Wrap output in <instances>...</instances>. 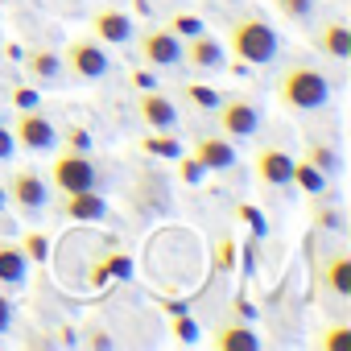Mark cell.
Returning a JSON list of instances; mask_svg holds the SVG:
<instances>
[{"instance_id": "obj_9", "label": "cell", "mask_w": 351, "mask_h": 351, "mask_svg": "<svg viewBox=\"0 0 351 351\" xmlns=\"http://www.w3.org/2000/svg\"><path fill=\"white\" fill-rule=\"evenodd\" d=\"M136 116H141V124L153 128V132H165V128L178 124V108H173V99H169L165 91H157V87H149V91L136 95Z\"/></svg>"}, {"instance_id": "obj_37", "label": "cell", "mask_w": 351, "mask_h": 351, "mask_svg": "<svg viewBox=\"0 0 351 351\" xmlns=\"http://www.w3.org/2000/svg\"><path fill=\"white\" fill-rule=\"evenodd\" d=\"M58 343H62V347H75V343H79L75 326H58Z\"/></svg>"}, {"instance_id": "obj_21", "label": "cell", "mask_w": 351, "mask_h": 351, "mask_svg": "<svg viewBox=\"0 0 351 351\" xmlns=\"http://www.w3.org/2000/svg\"><path fill=\"white\" fill-rule=\"evenodd\" d=\"M306 161H310V165H318L322 173H335V169L343 165L339 149H335V145H326V141H310V145H306Z\"/></svg>"}, {"instance_id": "obj_24", "label": "cell", "mask_w": 351, "mask_h": 351, "mask_svg": "<svg viewBox=\"0 0 351 351\" xmlns=\"http://www.w3.org/2000/svg\"><path fill=\"white\" fill-rule=\"evenodd\" d=\"M21 252L29 256V265H42L46 252H50V240H46L42 232H25V236H21Z\"/></svg>"}, {"instance_id": "obj_22", "label": "cell", "mask_w": 351, "mask_h": 351, "mask_svg": "<svg viewBox=\"0 0 351 351\" xmlns=\"http://www.w3.org/2000/svg\"><path fill=\"white\" fill-rule=\"evenodd\" d=\"M318 199V207H314V228L318 232H343V211L330 203V199H322V195H314Z\"/></svg>"}, {"instance_id": "obj_19", "label": "cell", "mask_w": 351, "mask_h": 351, "mask_svg": "<svg viewBox=\"0 0 351 351\" xmlns=\"http://www.w3.org/2000/svg\"><path fill=\"white\" fill-rule=\"evenodd\" d=\"M25 71L38 79V83H54L58 75H62V54H54V50H29L25 54Z\"/></svg>"}, {"instance_id": "obj_11", "label": "cell", "mask_w": 351, "mask_h": 351, "mask_svg": "<svg viewBox=\"0 0 351 351\" xmlns=\"http://www.w3.org/2000/svg\"><path fill=\"white\" fill-rule=\"evenodd\" d=\"M132 17L124 13V9H95V17H91V38H99L104 46H124V42H132Z\"/></svg>"}, {"instance_id": "obj_6", "label": "cell", "mask_w": 351, "mask_h": 351, "mask_svg": "<svg viewBox=\"0 0 351 351\" xmlns=\"http://www.w3.org/2000/svg\"><path fill=\"white\" fill-rule=\"evenodd\" d=\"M62 66L75 75V79H104L108 75V50H104V42L99 38H71V46H66V54H62Z\"/></svg>"}, {"instance_id": "obj_28", "label": "cell", "mask_w": 351, "mask_h": 351, "mask_svg": "<svg viewBox=\"0 0 351 351\" xmlns=\"http://www.w3.org/2000/svg\"><path fill=\"white\" fill-rule=\"evenodd\" d=\"M173 335H178L182 343H199V322L186 310H178V314H173Z\"/></svg>"}, {"instance_id": "obj_2", "label": "cell", "mask_w": 351, "mask_h": 351, "mask_svg": "<svg viewBox=\"0 0 351 351\" xmlns=\"http://www.w3.org/2000/svg\"><path fill=\"white\" fill-rule=\"evenodd\" d=\"M277 104L281 108H293V112H318L326 99H330V79L306 62H289L281 75H277Z\"/></svg>"}, {"instance_id": "obj_3", "label": "cell", "mask_w": 351, "mask_h": 351, "mask_svg": "<svg viewBox=\"0 0 351 351\" xmlns=\"http://www.w3.org/2000/svg\"><path fill=\"white\" fill-rule=\"evenodd\" d=\"M136 58L153 71L182 66V38L169 25H149L145 34H136Z\"/></svg>"}, {"instance_id": "obj_27", "label": "cell", "mask_w": 351, "mask_h": 351, "mask_svg": "<svg viewBox=\"0 0 351 351\" xmlns=\"http://www.w3.org/2000/svg\"><path fill=\"white\" fill-rule=\"evenodd\" d=\"M277 9L285 21H306L314 13V0H277Z\"/></svg>"}, {"instance_id": "obj_25", "label": "cell", "mask_w": 351, "mask_h": 351, "mask_svg": "<svg viewBox=\"0 0 351 351\" xmlns=\"http://www.w3.org/2000/svg\"><path fill=\"white\" fill-rule=\"evenodd\" d=\"M351 343V326H343V322H335V326H326L322 335H318V347L322 351H339V347H347Z\"/></svg>"}, {"instance_id": "obj_32", "label": "cell", "mask_w": 351, "mask_h": 351, "mask_svg": "<svg viewBox=\"0 0 351 351\" xmlns=\"http://www.w3.org/2000/svg\"><path fill=\"white\" fill-rule=\"evenodd\" d=\"M83 343H87V347H99V351H108V347H112V335H108L104 326H95V322H91V326L83 330Z\"/></svg>"}, {"instance_id": "obj_5", "label": "cell", "mask_w": 351, "mask_h": 351, "mask_svg": "<svg viewBox=\"0 0 351 351\" xmlns=\"http://www.w3.org/2000/svg\"><path fill=\"white\" fill-rule=\"evenodd\" d=\"M5 195H9V203H13L21 215H38V211L46 207V199H50V182L42 178L38 169H29V165H17V169L9 173V186H5Z\"/></svg>"}, {"instance_id": "obj_1", "label": "cell", "mask_w": 351, "mask_h": 351, "mask_svg": "<svg viewBox=\"0 0 351 351\" xmlns=\"http://www.w3.org/2000/svg\"><path fill=\"white\" fill-rule=\"evenodd\" d=\"M228 46H232V54L240 62L236 71H244V66H269L277 58V50H281V38L265 17L244 13V17H236L228 25Z\"/></svg>"}, {"instance_id": "obj_17", "label": "cell", "mask_w": 351, "mask_h": 351, "mask_svg": "<svg viewBox=\"0 0 351 351\" xmlns=\"http://www.w3.org/2000/svg\"><path fill=\"white\" fill-rule=\"evenodd\" d=\"M195 157H199V165H203V169H219V173L236 165V149H232V141H228V136H199Z\"/></svg>"}, {"instance_id": "obj_26", "label": "cell", "mask_w": 351, "mask_h": 351, "mask_svg": "<svg viewBox=\"0 0 351 351\" xmlns=\"http://www.w3.org/2000/svg\"><path fill=\"white\" fill-rule=\"evenodd\" d=\"M169 29L178 34V38H195V34H203L207 25H203V17H195V13H173V17H169Z\"/></svg>"}, {"instance_id": "obj_15", "label": "cell", "mask_w": 351, "mask_h": 351, "mask_svg": "<svg viewBox=\"0 0 351 351\" xmlns=\"http://www.w3.org/2000/svg\"><path fill=\"white\" fill-rule=\"evenodd\" d=\"M310 46H314L318 54L343 62V58H351V29H347L343 21H326V25H318V34L310 38Z\"/></svg>"}, {"instance_id": "obj_29", "label": "cell", "mask_w": 351, "mask_h": 351, "mask_svg": "<svg viewBox=\"0 0 351 351\" xmlns=\"http://www.w3.org/2000/svg\"><path fill=\"white\" fill-rule=\"evenodd\" d=\"M186 99H191L195 108H215V104H219V91H211V87H203V83H186Z\"/></svg>"}, {"instance_id": "obj_12", "label": "cell", "mask_w": 351, "mask_h": 351, "mask_svg": "<svg viewBox=\"0 0 351 351\" xmlns=\"http://www.w3.org/2000/svg\"><path fill=\"white\" fill-rule=\"evenodd\" d=\"M182 62L195 66V71H219V66H228V54H223V46L203 29V34H195V38L182 42Z\"/></svg>"}, {"instance_id": "obj_34", "label": "cell", "mask_w": 351, "mask_h": 351, "mask_svg": "<svg viewBox=\"0 0 351 351\" xmlns=\"http://www.w3.org/2000/svg\"><path fill=\"white\" fill-rule=\"evenodd\" d=\"M13 326V302H9V289L0 285V335H9Z\"/></svg>"}, {"instance_id": "obj_4", "label": "cell", "mask_w": 351, "mask_h": 351, "mask_svg": "<svg viewBox=\"0 0 351 351\" xmlns=\"http://www.w3.org/2000/svg\"><path fill=\"white\" fill-rule=\"evenodd\" d=\"M50 182H54L58 195L91 191V186H95V161H91L87 153H79V149H66V153H58L54 165H50Z\"/></svg>"}, {"instance_id": "obj_39", "label": "cell", "mask_w": 351, "mask_h": 351, "mask_svg": "<svg viewBox=\"0 0 351 351\" xmlns=\"http://www.w3.org/2000/svg\"><path fill=\"white\" fill-rule=\"evenodd\" d=\"M219 269H232V240L219 248Z\"/></svg>"}, {"instance_id": "obj_16", "label": "cell", "mask_w": 351, "mask_h": 351, "mask_svg": "<svg viewBox=\"0 0 351 351\" xmlns=\"http://www.w3.org/2000/svg\"><path fill=\"white\" fill-rule=\"evenodd\" d=\"M29 281V256L21 252V244L0 240V285L5 289H21Z\"/></svg>"}, {"instance_id": "obj_8", "label": "cell", "mask_w": 351, "mask_h": 351, "mask_svg": "<svg viewBox=\"0 0 351 351\" xmlns=\"http://www.w3.org/2000/svg\"><path fill=\"white\" fill-rule=\"evenodd\" d=\"M215 108H219V132L232 136V141L252 136V132L261 128V112H256L248 99H240V95H232V99H223V104H215Z\"/></svg>"}, {"instance_id": "obj_13", "label": "cell", "mask_w": 351, "mask_h": 351, "mask_svg": "<svg viewBox=\"0 0 351 351\" xmlns=\"http://www.w3.org/2000/svg\"><path fill=\"white\" fill-rule=\"evenodd\" d=\"M62 215L75 219V223H99V219L108 215V199H104L95 186H91V191H75V195L62 199Z\"/></svg>"}, {"instance_id": "obj_35", "label": "cell", "mask_w": 351, "mask_h": 351, "mask_svg": "<svg viewBox=\"0 0 351 351\" xmlns=\"http://www.w3.org/2000/svg\"><path fill=\"white\" fill-rule=\"evenodd\" d=\"M66 141H71V149H79V153H87V149H91L87 128H66Z\"/></svg>"}, {"instance_id": "obj_14", "label": "cell", "mask_w": 351, "mask_h": 351, "mask_svg": "<svg viewBox=\"0 0 351 351\" xmlns=\"http://www.w3.org/2000/svg\"><path fill=\"white\" fill-rule=\"evenodd\" d=\"M318 285L335 298H351V256L347 252H330L318 265Z\"/></svg>"}, {"instance_id": "obj_30", "label": "cell", "mask_w": 351, "mask_h": 351, "mask_svg": "<svg viewBox=\"0 0 351 351\" xmlns=\"http://www.w3.org/2000/svg\"><path fill=\"white\" fill-rule=\"evenodd\" d=\"M173 161H178V178H182V182H191V186H195V182L203 178V173H207V169L199 165V157H182V153H178Z\"/></svg>"}, {"instance_id": "obj_18", "label": "cell", "mask_w": 351, "mask_h": 351, "mask_svg": "<svg viewBox=\"0 0 351 351\" xmlns=\"http://www.w3.org/2000/svg\"><path fill=\"white\" fill-rule=\"evenodd\" d=\"M215 347L219 351H256L261 347V339H256V330H252V322H223L219 330H215Z\"/></svg>"}, {"instance_id": "obj_36", "label": "cell", "mask_w": 351, "mask_h": 351, "mask_svg": "<svg viewBox=\"0 0 351 351\" xmlns=\"http://www.w3.org/2000/svg\"><path fill=\"white\" fill-rule=\"evenodd\" d=\"M13 149H17V145H13V132H9V124H5V120H0V161H9V157H13Z\"/></svg>"}, {"instance_id": "obj_23", "label": "cell", "mask_w": 351, "mask_h": 351, "mask_svg": "<svg viewBox=\"0 0 351 351\" xmlns=\"http://www.w3.org/2000/svg\"><path fill=\"white\" fill-rule=\"evenodd\" d=\"M141 149L153 153V157H169V161L182 153V145L173 141V136H141Z\"/></svg>"}, {"instance_id": "obj_38", "label": "cell", "mask_w": 351, "mask_h": 351, "mask_svg": "<svg viewBox=\"0 0 351 351\" xmlns=\"http://www.w3.org/2000/svg\"><path fill=\"white\" fill-rule=\"evenodd\" d=\"M132 83H136L141 91H149V87H153V75H149V71H136V75H132Z\"/></svg>"}, {"instance_id": "obj_7", "label": "cell", "mask_w": 351, "mask_h": 351, "mask_svg": "<svg viewBox=\"0 0 351 351\" xmlns=\"http://www.w3.org/2000/svg\"><path fill=\"white\" fill-rule=\"evenodd\" d=\"M13 145H21V149H29V153H46V149H54V141H58V128L38 112V108H29V112H17V120H13Z\"/></svg>"}, {"instance_id": "obj_20", "label": "cell", "mask_w": 351, "mask_h": 351, "mask_svg": "<svg viewBox=\"0 0 351 351\" xmlns=\"http://www.w3.org/2000/svg\"><path fill=\"white\" fill-rule=\"evenodd\" d=\"M289 182H298L306 195H322V191H326V173H322L318 165H310L306 157H302V161L293 157V178H289Z\"/></svg>"}, {"instance_id": "obj_41", "label": "cell", "mask_w": 351, "mask_h": 351, "mask_svg": "<svg viewBox=\"0 0 351 351\" xmlns=\"http://www.w3.org/2000/svg\"><path fill=\"white\" fill-rule=\"evenodd\" d=\"M9 207V195H5V182H0V211H5Z\"/></svg>"}, {"instance_id": "obj_40", "label": "cell", "mask_w": 351, "mask_h": 351, "mask_svg": "<svg viewBox=\"0 0 351 351\" xmlns=\"http://www.w3.org/2000/svg\"><path fill=\"white\" fill-rule=\"evenodd\" d=\"M236 314H240V318H252V314H256V310H252V306H248V302H244V298H236Z\"/></svg>"}, {"instance_id": "obj_10", "label": "cell", "mask_w": 351, "mask_h": 351, "mask_svg": "<svg viewBox=\"0 0 351 351\" xmlns=\"http://www.w3.org/2000/svg\"><path fill=\"white\" fill-rule=\"evenodd\" d=\"M252 169H256V178H261L265 186H289V178H293V157H289L281 145H265V149L256 153Z\"/></svg>"}, {"instance_id": "obj_31", "label": "cell", "mask_w": 351, "mask_h": 351, "mask_svg": "<svg viewBox=\"0 0 351 351\" xmlns=\"http://www.w3.org/2000/svg\"><path fill=\"white\" fill-rule=\"evenodd\" d=\"M9 99H13V108H17V112H29V108H38V104H42V95H38L34 87H13V91H9Z\"/></svg>"}, {"instance_id": "obj_33", "label": "cell", "mask_w": 351, "mask_h": 351, "mask_svg": "<svg viewBox=\"0 0 351 351\" xmlns=\"http://www.w3.org/2000/svg\"><path fill=\"white\" fill-rule=\"evenodd\" d=\"M236 215H240L244 223H252V232H256V236H265V215H261L256 207H248V203H240V207H236Z\"/></svg>"}]
</instances>
